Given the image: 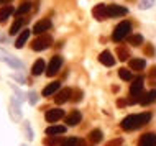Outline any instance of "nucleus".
Returning <instances> with one entry per match:
<instances>
[{"label": "nucleus", "mask_w": 156, "mask_h": 146, "mask_svg": "<svg viewBox=\"0 0 156 146\" xmlns=\"http://www.w3.org/2000/svg\"><path fill=\"white\" fill-rule=\"evenodd\" d=\"M151 120V113L150 112H143V113H132L128 116H125L122 120L120 127L123 128L125 131H133V130H138V128L145 127L146 123H150Z\"/></svg>", "instance_id": "1"}, {"label": "nucleus", "mask_w": 156, "mask_h": 146, "mask_svg": "<svg viewBox=\"0 0 156 146\" xmlns=\"http://www.w3.org/2000/svg\"><path fill=\"white\" fill-rule=\"evenodd\" d=\"M130 35H132V23H130L128 20H123V22H120L115 26V30L112 33V40L115 41V43H120V41H123L125 38H128Z\"/></svg>", "instance_id": "2"}, {"label": "nucleus", "mask_w": 156, "mask_h": 146, "mask_svg": "<svg viewBox=\"0 0 156 146\" xmlns=\"http://www.w3.org/2000/svg\"><path fill=\"white\" fill-rule=\"evenodd\" d=\"M143 87H145V84H143V77L138 76L136 79H133V84L130 85V99L128 103H136L140 102L141 95H143Z\"/></svg>", "instance_id": "3"}, {"label": "nucleus", "mask_w": 156, "mask_h": 146, "mask_svg": "<svg viewBox=\"0 0 156 146\" xmlns=\"http://www.w3.org/2000/svg\"><path fill=\"white\" fill-rule=\"evenodd\" d=\"M0 61L7 62V64L10 66V68H13V69H20V71L25 69V64L18 59V57L12 56L10 53H7L5 49H2V48H0Z\"/></svg>", "instance_id": "4"}, {"label": "nucleus", "mask_w": 156, "mask_h": 146, "mask_svg": "<svg viewBox=\"0 0 156 146\" xmlns=\"http://www.w3.org/2000/svg\"><path fill=\"white\" fill-rule=\"evenodd\" d=\"M53 44V38L51 35H40L36 40H33L31 43V49L33 51H44Z\"/></svg>", "instance_id": "5"}, {"label": "nucleus", "mask_w": 156, "mask_h": 146, "mask_svg": "<svg viewBox=\"0 0 156 146\" xmlns=\"http://www.w3.org/2000/svg\"><path fill=\"white\" fill-rule=\"evenodd\" d=\"M61 66H62V57L61 56H53L51 57V61L48 62V66H46V76L48 77H54L58 72H59V69H61Z\"/></svg>", "instance_id": "6"}, {"label": "nucleus", "mask_w": 156, "mask_h": 146, "mask_svg": "<svg viewBox=\"0 0 156 146\" xmlns=\"http://www.w3.org/2000/svg\"><path fill=\"white\" fill-rule=\"evenodd\" d=\"M20 100L16 97H12L10 100V118L13 120V122H20V118H22V110H20Z\"/></svg>", "instance_id": "7"}, {"label": "nucleus", "mask_w": 156, "mask_h": 146, "mask_svg": "<svg viewBox=\"0 0 156 146\" xmlns=\"http://www.w3.org/2000/svg\"><path fill=\"white\" fill-rule=\"evenodd\" d=\"M128 13V8L122 5H107V15L108 18H117V16H125Z\"/></svg>", "instance_id": "8"}, {"label": "nucleus", "mask_w": 156, "mask_h": 146, "mask_svg": "<svg viewBox=\"0 0 156 146\" xmlns=\"http://www.w3.org/2000/svg\"><path fill=\"white\" fill-rule=\"evenodd\" d=\"M71 97H73V89L66 87V89H61L59 92L54 95V102H56L58 105H62V103L67 102V100H71Z\"/></svg>", "instance_id": "9"}, {"label": "nucleus", "mask_w": 156, "mask_h": 146, "mask_svg": "<svg viewBox=\"0 0 156 146\" xmlns=\"http://www.w3.org/2000/svg\"><path fill=\"white\" fill-rule=\"evenodd\" d=\"M61 118H64V110H61V108H49L46 112V122L49 123H56Z\"/></svg>", "instance_id": "10"}, {"label": "nucleus", "mask_w": 156, "mask_h": 146, "mask_svg": "<svg viewBox=\"0 0 156 146\" xmlns=\"http://www.w3.org/2000/svg\"><path fill=\"white\" fill-rule=\"evenodd\" d=\"M51 28V20L49 18H44V20H40V22H36L33 25V33L35 35H43Z\"/></svg>", "instance_id": "11"}, {"label": "nucleus", "mask_w": 156, "mask_h": 146, "mask_svg": "<svg viewBox=\"0 0 156 146\" xmlns=\"http://www.w3.org/2000/svg\"><path fill=\"white\" fill-rule=\"evenodd\" d=\"M92 15H94L95 20H99V22H102V20H107L108 15H107V5L105 3H99V5H95L92 8Z\"/></svg>", "instance_id": "12"}, {"label": "nucleus", "mask_w": 156, "mask_h": 146, "mask_svg": "<svg viewBox=\"0 0 156 146\" xmlns=\"http://www.w3.org/2000/svg\"><path fill=\"white\" fill-rule=\"evenodd\" d=\"M81 122H82V113L79 110H73L66 116V125L67 127H77Z\"/></svg>", "instance_id": "13"}, {"label": "nucleus", "mask_w": 156, "mask_h": 146, "mask_svg": "<svg viewBox=\"0 0 156 146\" xmlns=\"http://www.w3.org/2000/svg\"><path fill=\"white\" fill-rule=\"evenodd\" d=\"M99 61L102 62L104 66H107V68H112V66H115V57H113L112 51H108V49H105L99 54Z\"/></svg>", "instance_id": "14"}, {"label": "nucleus", "mask_w": 156, "mask_h": 146, "mask_svg": "<svg viewBox=\"0 0 156 146\" xmlns=\"http://www.w3.org/2000/svg\"><path fill=\"white\" fill-rule=\"evenodd\" d=\"M59 90H61V82H51V84H48L43 89L41 95L43 97H51V95H56Z\"/></svg>", "instance_id": "15"}, {"label": "nucleus", "mask_w": 156, "mask_h": 146, "mask_svg": "<svg viewBox=\"0 0 156 146\" xmlns=\"http://www.w3.org/2000/svg\"><path fill=\"white\" fill-rule=\"evenodd\" d=\"M138 146H156V133H145L138 141Z\"/></svg>", "instance_id": "16"}, {"label": "nucleus", "mask_w": 156, "mask_h": 146, "mask_svg": "<svg viewBox=\"0 0 156 146\" xmlns=\"http://www.w3.org/2000/svg\"><path fill=\"white\" fill-rule=\"evenodd\" d=\"M30 30H22L20 31V35H18V38L15 40V48L16 49H22L25 44H27V41H28V38H30Z\"/></svg>", "instance_id": "17"}, {"label": "nucleus", "mask_w": 156, "mask_h": 146, "mask_svg": "<svg viewBox=\"0 0 156 146\" xmlns=\"http://www.w3.org/2000/svg\"><path fill=\"white\" fill-rule=\"evenodd\" d=\"M67 127H64V125H51V127L46 128V135L48 136H59L62 135V133H66Z\"/></svg>", "instance_id": "18"}, {"label": "nucleus", "mask_w": 156, "mask_h": 146, "mask_svg": "<svg viewBox=\"0 0 156 146\" xmlns=\"http://www.w3.org/2000/svg\"><path fill=\"white\" fill-rule=\"evenodd\" d=\"M146 66V61L141 59V57H133V59L128 61V68L132 71H143Z\"/></svg>", "instance_id": "19"}, {"label": "nucleus", "mask_w": 156, "mask_h": 146, "mask_svg": "<svg viewBox=\"0 0 156 146\" xmlns=\"http://www.w3.org/2000/svg\"><path fill=\"white\" fill-rule=\"evenodd\" d=\"M153 102H156V89L150 90V92H146V94H143L141 99H140L141 105H150V103H153Z\"/></svg>", "instance_id": "20"}, {"label": "nucleus", "mask_w": 156, "mask_h": 146, "mask_svg": "<svg viewBox=\"0 0 156 146\" xmlns=\"http://www.w3.org/2000/svg\"><path fill=\"white\" fill-rule=\"evenodd\" d=\"M13 12H15V8L12 5H3L2 8H0V23H5L7 18H10Z\"/></svg>", "instance_id": "21"}, {"label": "nucleus", "mask_w": 156, "mask_h": 146, "mask_svg": "<svg viewBox=\"0 0 156 146\" xmlns=\"http://www.w3.org/2000/svg\"><path fill=\"white\" fill-rule=\"evenodd\" d=\"M44 71H46L44 61L43 59H36V62L33 64V68H31V76H41Z\"/></svg>", "instance_id": "22"}, {"label": "nucleus", "mask_w": 156, "mask_h": 146, "mask_svg": "<svg viewBox=\"0 0 156 146\" xmlns=\"http://www.w3.org/2000/svg\"><path fill=\"white\" fill-rule=\"evenodd\" d=\"M23 25H25V18H22V16H18V18H15V22H13V25L10 26V35H18L20 33V30L23 28Z\"/></svg>", "instance_id": "23"}, {"label": "nucleus", "mask_w": 156, "mask_h": 146, "mask_svg": "<svg viewBox=\"0 0 156 146\" xmlns=\"http://www.w3.org/2000/svg\"><path fill=\"white\" fill-rule=\"evenodd\" d=\"M89 140H90V143H94V144L100 143V141L104 140V133L100 131L99 128H95V130H92V131L89 133Z\"/></svg>", "instance_id": "24"}, {"label": "nucleus", "mask_w": 156, "mask_h": 146, "mask_svg": "<svg viewBox=\"0 0 156 146\" xmlns=\"http://www.w3.org/2000/svg\"><path fill=\"white\" fill-rule=\"evenodd\" d=\"M126 41H128V44H132V46H141L145 40H143V36L140 33H135V35H130L128 38H126Z\"/></svg>", "instance_id": "25"}, {"label": "nucleus", "mask_w": 156, "mask_h": 146, "mask_svg": "<svg viewBox=\"0 0 156 146\" xmlns=\"http://www.w3.org/2000/svg\"><path fill=\"white\" fill-rule=\"evenodd\" d=\"M61 143H62V140L59 138V136H46V138L43 140L44 146H59Z\"/></svg>", "instance_id": "26"}, {"label": "nucleus", "mask_w": 156, "mask_h": 146, "mask_svg": "<svg viewBox=\"0 0 156 146\" xmlns=\"http://www.w3.org/2000/svg\"><path fill=\"white\" fill-rule=\"evenodd\" d=\"M117 56L120 61H130V51L125 46H119L117 48Z\"/></svg>", "instance_id": "27"}, {"label": "nucleus", "mask_w": 156, "mask_h": 146, "mask_svg": "<svg viewBox=\"0 0 156 146\" xmlns=\"http://www.w3.org/2000/svg\"><path fill=\"white\" fill-rule=\"evenodd\" d=\"M119 77L122 81H132L133 76H132V69H126V68H120L119 69Z\"/></svg>", "instance_id": "28"}, {"label": "nucleus", "mask_w": 156, "mask_h": 146, "mask_svg": "<svg viewBox=\"0 0 156 146\" xmlns=\"http://www.w3.org/2000/svg\"><path fill=\"white\" fill-rule=\"evenodd\" d=\"M31 5L33 3H30V2H25V3H22L18 8H16V15L18 16H22V15H25V13H28V12L31 10Z\"/></svg>", "instance_id": "29"}, {"label": "nucleus", "mask_w": 156, "mask_h": 146, "mask_svg": "<svg viewBox=\"0 0 156 146\" xmlns=\"http://www.w3.org/2000/svg\"><path fill=\"white\" fill-rule=\"evenodd\" d=\"M156 0H140L138 2V8L140 10H150L151 7H154Z\"/></svg>", "instance_id": "30"}, {"label": "nucleus", "mask_w": 156, "mask_h": 146, "mask_svg": "<svg viewBox=\"0 0 156 146\" xmlns=\"http://www.w3.org/2000/svg\"><path fill=\"white\" fill-rule=\"evenodd\" d=\"M23 131H25V135H27V140H28V141H33L35 135H33V130H31V127H30V122H23Z\"/></svg>", "instance_id": "31"}, {"label": "nucleus", "mask_w": 156, "mask_h": 146, "mask_svg": "<svg viewBox=\"0 0 156 146\" xmlns=\"http://www.w3.org/2000/svg\"><path fill=\"white\" fill-rule=\"evenodd\" d=\"M38 94L35 92V90H30V92L27 94V100H28V103H30V105H36L38 103Z\"/></svg>", "instance_id": "32"}, {"label": "nucleus", "mask_w": 156, "mask_h": 146, "mask_svg": "<svg viewBox=\"0 0 156 146\" xmlns=\"http://www.w3.org/2000/svg\"><path fill=\"white\" fill-rule=\"evenodd\" d=\"M79 138H76V136H73V138H66V140H62V143L59 146H79Z\"/></svg>", "instance_id": "33"}, {"label": "nucleus", "mask_w": 156, "mask_h": 146, "mask_svg": "<svg viewBox=\"0 0 156 146\" xmlns=\"http://www.w3.org/2000/svg\"><path fill=\"white\" fill-rule=\"evenodd\" d=\"M84 97V94H82V90H79V89H74L73 90V97H71V100L73 102H81Z\"/></svg>", "instance_id": "34"}, {"label": "nucleus", "mask_w": 156, "mask_h": 146, "mask_svg": "<svg viewBox=\"0 0 156 146\" xmlns=\"http://www.w3.org/2000/svg\"><path fill=\"white\" fill-rule=\"evenodd\" d=\"M12 90H13V92H15V97L18 99L20 102H23V100H25V94H23L22 90H20V89H18V87H16L15 84H12Z\"/></svg>", "instance_id": "35"}, {"label": "nucleus", "mask_w": 156, "mask_h": 146, "mask_svg": "<svg viewBox=\"0 0 156 146\" xmlns=\"http://www.w3.org/2000/svg\"><path fill=\"white\" fill-rule=\"evenodd\" d=\"M145 54L146 56H150V57H153L154 54H156V49L153 44H145Z\"/></svg>", "instance_id": "36"}, {"label": "nucleus", "mask_w": 156, "mask_h": 146, "mask_svg": "<svg viewBox=\"0 0 156 146\" xmlns=\"http://www.w3.org/2000/svg\"><path fill=\"white\" fill-rule=\"evenodd\" d=\"M12 77H13L16 82H20V84H27V79H25V76H23V74H18V72H15V74H12Z\"/></svg>", "instance_id": "37"}, {"label": "nucleus", "mask_w": 156, "mask_h": 146, "mask_svg": "<svg viewBox=\"0 0 156 146\" xmlns=\"http://www.w3.org/2000/svg\"><path fill=\"white\" fill-rule=\"evenodd\" d=\"M123 144V140L122 138H117V140H113V141H108L107 146H122Z\"/></svg>", "instance_id": "38"}, {"label": "nucleus", "mask_w": 156, "mask_h": 146, "mask_svg": "<svg viewBox=\"0 0 156 146\" xmlns=\"http://www.w3.org/2000/svg\"><path fill=\"white\" fill-rule=\"evenodd\" d=\"M126 103H128V100H123V99H119V100H117V107H125L126 105Z\"/></svg>", "instance_id": "39"}, {"label": "nucleus", "mask_w": 156, "mask_h": 146, "mask_svg": "<svg viewBox=\"0 0 156 146\" xmlns=\"http://www.w3.org/2000/svg\"><path fill=\"white\" fill-rule=\"evenodd\" d=\"M150 77H156V66H153L150 69Z\"/></svg>", "instance_id": "40"}, {"label": "nucleus", "mask_w": 156, "mask_h": 146, "mask_svg": "<svg viewBox=\"0 0 156 146\" xmlns=\"http://www.w3.org/2000/svg\"><path fill=\"white\" fill-rule=\"evenodd\" d=\"M10 0H0V5H3V3H8Z\"/></svg>", "instance_id": "41"}, {"label": "nucleus", "mask_w": 156, "mask_h": 146, "mask_svg": "<svg viewBox=\"0 0 156 146\" xmlns=\"http://www.w3.org/2000/svg\"><path fill=\"white\" fill-rule=\"evenodd\" d=\"M22 146H28V144H22Z\"/></svg>", "instance_id": "42"}]
</instances>
